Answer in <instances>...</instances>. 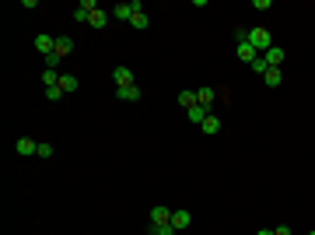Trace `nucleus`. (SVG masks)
Instances as JSON below:
<instances>
[{
    "instance_id": "1",
    "label": "nucleus",
    "mask_w": 315,
    "mask_h": 235,
    "mask_svg": "<svg viewBox=\"0 0 315 235\" xmlns=\"http://www.w3.org/2000/svg\"><path fill=\"white\" fill-rule=\"evenodd\" d=\"M249 42H252L256 53H266V49L273 46V35H270L266 28H249Z\"/></svg>"
},
{
    "instance_id": "2",
    "label": "nucleus",
    "mask_w": 315,
    "mask_h": 235,
    "mask_svg": "<svg viewBox=\"0 0 315 235\" xmlns=\"http://www.w3.org/2000/svg\"><path fill=\"white\" fill-rule=\"evenodd\" d=\"M189 225H193V214H189L186 207H175V211H172V228L182 232V228H189Z\"/></svg>"
},
{
    "instance_id": "3",
    "label": "nucleus",
    "mask_w": 315,
    "mask_h": 235,
    "mask_svg": "<svg viewBox=\"0 0 315 235\" xmlns=\"http://www.w3.org/2000/svg\"><path fill=\"white\" fill-rule=\"evenodd\" d=\"M112 81H116V88H130V84H137L130 67H116V70H112Z\"/></svg>"
},
{
    "instance_id": "4",
    "label": "nucleus",
    "mask_w": 315,
    "mask_h": 235,
    "mask_svg": "<svg viewBox=\"0 0 315 235\" xmlns=\"http://www.w3.org/2000/svg\"><path fill=\"white\" fill-rule=\"evenodd\" d=\"M263 60H266V63H270V67H280V63H284V60H287V53H284V49H280V46H270V49H266V53H263Z\"/></svg>"
},
{
    "instance_id": "5",
    "label": "nucleus",
    "mask_w": 315,
    "mask_h": 235,
    "mask_svg": "<svg viewBox=\"0 0 315 235\" xmlns=\"http://www.w3.org/2000/svg\"><path fill=\"white\" fill-rule=\"evenodd\" d=\"M14 151H18L21 158H28V155H35V151H39V144H35L32 137H21L18 144H14Z\"/></svg>"
},
{
    "instance_id": "6",
    "label": "nucleus",
    "mask_w": 315,
    "mask_h": 235,
    "mask_svg": "<svg viewBox=\"0 0 315 235\" xmlns=\"http://www.w3.org/2000/svg\"><path fill=\"white\" fill-rule=\"evenodd\" d=\"M35 49H42L49 57V53H56V39L53 35H35Z\"/></svg>"
},
{
    "instance_id": "7",
    "label": "nucleus",
    "mask_w": 315,
    "mask_h": 235,
    "mask_svg": "<svg viewBox=\"0 0 315 235\" xmlns=\"http://www.w3.org/2000/svg\"><path fill=\"white\" fill-rule=\"evenodd\" d=\"M256 57L259 53L252 49V42H238V60H242V63H252Z\"/></svg>"
},
{
    "instance_id": "8",
    "label": "nucleus",
    "mask_w": 315,
    "mask_h": 235,
    "mask_svg": "<svg viewBox=\"0 0 315 235\" xmlns=\"http://www.w3.org/2000/svg\"><path fill=\"white\" fill-rule=\"evenodd\" d=\"M60 88H63V95H70V92L81 88V81L74 78V74H60Z\"/></svg>"
},
{
    "instance_id": "9",
    "label": "nucleus",
    "mask_w": 315,
    "mask_h": 235,
    "mask_svg": "<svg viewBox=\"0 0 315 235\" xmlns=\"http://www.w3.org/2000/svg\"><path fill=\"white\" fill-rule=\"evenodd\" d=\"M116 95H119V102H137L140 88H137V84H130V88H116Z\"/></svg>"
},
{
    "instance_id": "10",
    "label": "nucleus",
    "mask_w": 315,
    "mask_h": 235,
    "mask_svg": "<svg viewBox=\"0 0 315 235\" xmlns=\"http://www.w3.org/2000/svg\"><path fill=\"white\" fill-rule=\"evenodd\" d=\"M165 221H172V211L168 207H151V225H165Z\"/></svg>"
},
{
    "instance_id": "11",
    "label": "nucleus",
    "mask_w": 315,
    "mask_h": 235,
    "mask_svg": "<svg viewBox=\"0 0 315 235\" xmlns=\"http://www.w3.org/2000/svg\"><path fill=\"white\" fill-rule=\"evenodd\" d=\"M112 18H119V21H133V7H130V4H116V7H112Z\"/></svg>"
},
{
    "instance_id": "12",
    "label": "nucleus",
    "mask_w": 315,
    "mask_h": 235,
    "mask_svg": "<svg viewBox=\"0 0 315 235\" xmlns=\"http://www.w3.org/2000/svg\"><path fill=\"white\" fill-rule=\"evenodd\" d=\"M109 18H112V11H95L88 25H91V28H105V25H109Z\"/></svg>"
},
{
    "instance_id": "13",
    "label": "nucleus",
    "mask_w": 315,
    "mask_h": 235,
    "mask_svg": "<svg viewBox=\"0 0 315 235\" xmlns=\"http://www.w3.org/2000/svg\"><path fill=\"white\" fill-rule=\"evenodd\" d=\"M214 95H217L214 88H207V84H203V88H200V92H196V105H203V109H207V105L214 102Z\"/></svg>"
},
{
    "instance_id": "14",
    "label": "nucleus",
    "mask_w": 315,
    "mask_h": 235,
    "mask_svg": "<svg viewBox=\"0 0 315 235\" xmlns=\"http://www.w3.org/2000/svg\"><path fill=\"white\" fill-rule=\"evenodd\" d=\"M263 81H266V84H270V88H277V84H280V81H284V70H280V67H270V70H266V74H263Z\"/></svg>"
},
{
    "instance_id": "15",
    "label": "nucleus",
    "mask_w": 315,
    "mask_h": 235,
    "mask_svg": "<svg viewBox=\"0 0 315 235\" xmlns=\"http://www.w3.org/2000/svg\"><path fill=\"white\" fill-rule=\"evenodd\" d=\"M200 126H203V134H217V130H221V119H217V116H210V113H207V119H203Z\"/></svg>"
},
{
    "instance_id": "16",
    "label": "nucleus",
    "mask_w": 315,
    "mask_h": 235,
    "mask_svg": "<svg viewBox=\"0 0 315 235\" xmlns=\"http://www.w3.org/2000/svg\"><path fill=\"white\" fill-rule=\"evenodd\" d=\"M179 105H182V109H193V105H196V92H179Z\"/></svg>"
},
{
    "instance_id": "17",
    "label": "nucleus",
    "mask_w": 315,
    "mask_h": 235,
    "mask_svg": "<svg viewBox=\"0 0 315 235\" xmlns=\"http://www.w3.org/2000/svg\"><path fill=\"white\" fill-rule=\"evenodd\" d=\"M70 49H74V39H67V35H63V39H56V57H67Z\"/></svg>"
},
{
    "instance_id": "18",
    "label": "nucleus",
    "mask_w": 315,
    "mask_h": 235,
    "mask_svg": "<svg viewBox=\"0 0 315 235\" xmlns=\"http://www.w3.org/2000/svg\"><path fill=\"white\" fill-rule=\"evenodd\" d=\"M186 113H189L193 123H203V119H207V109H203V105H193V109H186Z\"/></svg>"
},
{
    "instance_id": "19",
    "label": "nucleus",
    "mask_w": 315,
    "mask_h": 235,
    "mask_svg": "<svg viewBox=\"0 0 315 235\" xmlns=\"http://www.w3.org/2000/svg\"><path fill=\"white\" fill-rule=\"evenodd\" d=\"M151 235H175V228H172V221H165V225H151Z\"/></svg>"
},
{
    "instance_id": "20",
    "label": "nucleus",
    "mask_w": 315,
    "mask_h": 235,
    "mask_svg": "<svg viewBox=\"0 0 315 235\" xmlns=\"http://www.w3.org/2000/svg\"><path fill=\"white\" fill-rule=\"evenodd\" d=\"M249 67H252V70H256V74H266V70H270V63H266V60H263V53H259V57L252 60V63H249Z\"/></svg>"
},
{
    "instance_id": "21",
    "label": "nucleus",
    "mask_w": 315,
    "mask_h": 235,
    "mask_svg": "<svg viewBox=\"0 0 315 235\" xmlns=\"http://www.w3.org/2000/svg\"><path fill=\"white\" fill-rule=\"evenodd\" d=\"M35 155H39V158H53V155H56V148L46 144V140H39V151H35Z\"/></svg>"
},
{
    "instance_id": "22",
    "label": "nucleus",
    "mask_w": 315,
    "mask_h": 235,
    "mask_svg": "<svg viewBox=\"0 0 315 235\" xmlns=\"http://www.w3.org/2000/svg\"><path fill=\"white\" fill-rule=\"evenodd\" d=\"M42 81H46V88L60 84V70H46V74H42Z\"/></svg>"
},
{
    "instance_id": "23",
    "label": "nucleus",
    "mask_w": 315,
    "mask_h": 235,
    "mask_svg": "<svg viewBox=\"0 0 315 235\" xmlns=\"http://www.w3.org/2000/svg\"><path fill=\"white\" fill-rule=\"evenodd\" d=\"M46 98H49V102H60V98H63V88H60V84L46 88Z\"/></svg>"
},
{
    "instance_id": "24",
    "label": "nucleus",
    "mask_w": 315,
    "mask_h": 235,
    "mask_svg": "<svg viewBox=\"0 0 315 235\" xmlns=\"http://www.w3.org/2000/svg\"><path fill=\"white\" fill-rule=\"evenodd\" d=\"M133 28H147V11H140V14H133V21H130Z\"/></svg>"
},
{
    "instance_id": "25",
    "label": "nucleus",
    "mask_w": 315,
    "mask_h": 235,
    "mask_svg": "<svg viewBox=\"0 0 315 235\" xmlns=\"http://www.w3.org/2000/svg\"><path fill=\"white\" fill-rule=\"evenodd\" d=\"M60 60H63V57H56V53H49V57H46V70H60Z\"/></svg>"
},
{
    "instance_id": "26",
    "label": "nucleus",
    "mask_w": 315,
    "mask_h": 235,
    "mask_svg": "<svg viewBox=\"0 0 315 235\" xmlns=\"http://www.w3.org/2000/svg\"><path fill=\"white\" fill-rule=\"evenodd\" d=\"M252 7H256V11H270V7H273V0H252Z\"/></svg>"
},
{
    "instance_id": "27",
    "label": "nucleus",
    "mask_w": 315,
    "mask_h": 235,
    "mask_svg": "<svg viewBox=\"0 0 315 235\" xmlns=\"http://www.w3.org/2000/svg\"><path fill=\"white\" fill-rule=\"evenodd\" d=\"M273 235H291V228H287V225H280V228H273Z\"/></svg>"
},
{
    "instance_id": "28",
    "label": "nucleus",
    "mask_w": 315,
    "mask_h": 235,
    "mask_svg": "<svg viewBox=\"0 0 315 235\" xmlns=\"http://www.w3.org/2000/svg\"><path fill=\"white\" fill-rule=\"evenodd\" d=\"M259 235H273V232H270V228H259Z\"/></svg>"
},
{
    "instance_id": "29",
    "label": "nucleus",
    "mask_w": 315,
    "mask_h": 235,
    "mask_svg": "<svg viewBox=\"0 0 315 235\" xmlns=\"http://www.w3.org/2000/svg\"><path fill=\"white\" fill-rule=\"evenodd\" d=\"M312 235H315V232H312Z\"/></svg>"
}]
</instances>
